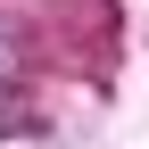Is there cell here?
Returning a JSON list of instances; mask_svg holds the SVG:
<instances>
[{"instance_id":"obj_1","label":"cell","mask_w":149,"mask_h":149,"mask_svg":"<svg viewBox=\"0 0 149 149\" xmlns=\"http://www.w3.org/2000/svg\"><path fill=\"white\" fill-rule=\"evenodd\" d=\"M17 74H25V58H17V42L0 33V91H17Z\"/></svg>"}]
</instances>
